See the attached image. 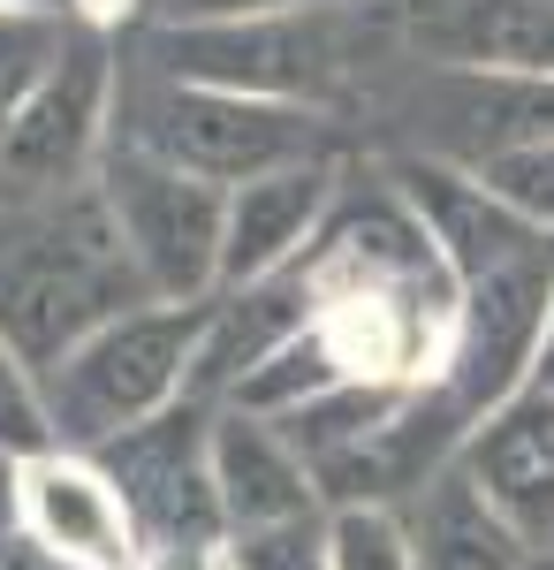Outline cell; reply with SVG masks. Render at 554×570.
I'll list each match as a JSON object with an SVG mask.
<instances>
[{"mask_svg": "<svg viewBox=\"0 0 554 570\" xmlns=\"http://www.w3.org/2000/svg\"><path fill=\"white\" fill-rule=\"evenodd\" d=\"M168 23H220V16H289V8H327V0H160Z\"/></svg>", "mask_w": 554, "mask_h": 570, "instance_id": "19", "label": "cell"}, {"mask_svg": "<svg viewBox=\"0 0 554 570\" xmlns=\"http://www.w3.org/2000/svg\"><path fill=\"white\" fill-rule=\"evenodd\" d=\"M335 214V168L327 160H289L251 183H228V228H220V289H251L304 266L319 228Z\"/></svg>", "mask_w": 554, "mask_h": 570, "instance_id": "9", "label": "cell"}, {"mask_svg": "<svg viewBox=\"0 0 554 570\" xmlns=\"http://www.w3.org/2000/svg\"><path fill=\"white\" fill-rule=\"evenodd\" d=\"M23 540L77 570H145L137 510L91 449H46L23 464Z\"/></svg>", "mask_w": 554, "mask_h": 570, "instance_id": "8", "label": "cell"}, {"mask_svg": "<svg viewBox=\"0 0 554 570\" xmlns=\"http://www.w3.org/2000/svg\"><path fill=\"white\" fill-rule=\"evenodd\" d=\"M122 130V61L107 23H77L61 61L0 122V206H53L85 190Z\"/></svg>", "mask_w": 554, "mask_h": 570, "instance_id": "3", "label": "cell"}, {"mask_svg": "<svg viewBox=\"0 0 554 570\" xmlns=\"http://www.w3.org/2000/svg\"><path fill=\"white\" fill-rule=\"evenodd\" d=\"M77 31V16H0V122L31 99L46 69L61 61V46Z\"/></svg>", "mask_w": 554, "mask_h": 570, "instance_id": "16", "label": "cell"}, {"mask_svg": "<svg viewBox=\"0 0 554 570\" xmlns=\"http://www.w3.org/2000/svg\"><path fill=\"white\" fill-rule=\"evenodd\" d=\"M418 570H524V548H516L510 518L471 480H456V487H441V502L426 518Z\"/></svg>", "mask_w": 554, "mask_h": 570, "instance_id": "12", "label": "cell"}, {"mask_svg": "<svg viewBox=\"0 0 554 570\" xmlns=\"http://www.w3.org/2000/svg\"><path fill=\"white\" fill-rule=\"evenodd\" d=\"M152 53H160V77L258 91V99H297V107H311L319 85L335 77V46H327L319 8L220 16V23H160Z\"/></svg>", "mask_w": 554, "mask_h": 570, "instance_id": "7", "label": "cell"}, {"mask_svg": "<svg viewBox=\"0 0 554 570\" xmlns=\"http://www.w3.org/2000/svg\"><path fill=\"white\" fill-rule=\"evenodd\" d=\"M464 480L510 518L516 540H554V403H516L486 419L464 456Z\"/></svg>", "mask_w": 554, "mask_h": 570, "instance_id": "11", "label": "cell"}, {"mask_svg": "<svg viewBox=\"0 0 554 570\" xmlns=\"http://www.w3.org/2000/svg\"><path fill=\"white\" fill-rule=\"evenodd\" d=\"M206 320H214V297H198V305L145 297L122 320H107L99 335H85L61 365H46V403H53L61 449H107L115 434L190 403Z\"/></svg>", "mask_w": 554, "mask_h": 570, "instance_id": "2", "label": "cell"}, {"mask_svg": "<svg viewBox=\"0 0 554 570\" xmlns=\"http://www.w3.org/2000/svg\"><path fill=\"white\" fill-rule=\"evenodd\" d=\"M16 532H23V456L0 449V540H16Z\"/></svg>", "mask_w": 554, "mask_h": 570, "instance_id": "20", "label": "cell"}, {"mask_svg": "<svg viewBox=\"0 0 554 570\" xmlns=\"http://www.w3.org/2000/svg\"><path fill=\"white\" fill-rule=\"evenodd\" d=\"M0 449L23 456V464L46 456V449H61V434H53V403H46V373L16 351L8 335H0Z\"/></svg>", "mask_w": 554, "mask_h": 570, "instance_id": "15", "label": "cell"}, {"mask_svg": "<svg viewBox=\"0 0 554 570\" xmlns=\"http://www.w3.org/2000/svg\"><path fill=\"white\" fill-rule=\"evenodd\" d=\"M91 183H99V198H107V214H115L152 297H175V305L220 297V228H228V190L220 183L175 168V160H160L152 145H137L122 130H115Z\"/></svg>", "mask_w": 554, "mask_h": 570, "instance_id": "5", "label": "cell"}, {"mask_svg": "<svg viewBox=\"0 0 554 570\" xmlns=\"http://www.w3.org/2000/svg\"><path fill=\"white\" fill-rule=\"evenodd\" d=\"M214 494H220L228 532L311 518V510L327 502L311 456L297 449V434H289L281 419L236 411V403H214Z\"/></svg>", "mask_w": 554, "mask_h": 570, "instance_id": "10", "label": "cell"}, {"mask_svg": "<svg viewBox=\"0 0 554 570\" xmlns=\"http://www.w3.org/2000/svg\"><path fill=\"white\" fill-rule=\"evenodd\" d=\"M478 183L510 206L516 220H554V137H524L510 153H494Z\"/></svg>", "mask_w": 554, "mask_h": 570, "instance_id": "18", "label": "cell"}, {"mask_svg": "<svg viewBox=\"0 0 554 570\" xmlns=\"http://www.w3.org/2000/svg\"><path fill=\"white\" fill-rule=\"evenodd\" d=\"M122 137L152 145L160 160L190 168L206 183H251L289 160H319V115L297 99H258V91L228 85H190V77H160L122 107Z\"/></svg>", "mask_w": 554, "mask_h": 570, "instance_id": "4", "label": "cell"}, {"mask_svg": "<svg viewBox=\"0 0 554 570\" xmlns=\"http://www.w3.org/2000/svg\"><path fill=\"white\" fill-rule=\"evenodd\" d=\"M145 297L152 289H145L137 259H129L99 183L39 206V220L0 252V335L39 373L61 365L85 335H99L107 320H122Z\"/></svg>", "mask_w": 554, "mask_h": 570, "instance_id": "1", "label": "cell"}, {"mask_svg": "<svg viewBox=\"0 0 554 570\" xmlns=\"http://www.w3.org/2000/svg\"><path fill=\"white\" fill-rule=\"evenodd\" d=\"M456 46L494 69H547L554 77V8L547 0H471Z\"/></svg>", "mask_w": 554, "mask_h": 570, "instance_id": "13", "label": "cell"}, {"mask_svg": "<svg viewBox=\"0 0 554 570\" xmlns=\"http://www.w3.org/2000/svg\"><path fill=\"white\" fill-rule=\"evenodd\" d=\"M0 16H77V23H107L99 0H0Z\"/></svg>", "mask_w": 554, "mask_h": 570, "instance_id": "21", "label": "cell"}, {"mask_svg": "<svg viewBox=\"0 0 554 570\" xmlns=\"http://www.w3.org/2000/svg\"><path fill=\"white\" fill-rule=\"evenodd\" d=\"M0 570H77V563H53L46 548H31V540L16 532V540H0Z\"/></svg>", "mask_w": 554, "mask_h": 570, "instance_id": "22", "label": "cell"}, {"mask_svg": "<svg viewBox=\"0 0 554 570\" xmlns=\"http://www.w3.org/2000/svg\"><path fill=\"white\" fill-rule=\"evenodd\" d=\"M91 456L129 494L145 556L152 548H220L228 540V518H220V494H214V411L198 395L160 411V419H145V426H129V434H115Z\"/></svg>", "mask_w": 554, "mask_h": 570, "instance_id": "6", "label": "cell"}, {"mask_svg": "<svg viewBox=\"0 0 554 570\" xmlns=\"http://www.w3.org/2000/svg\"><path fill=\"white\" fill-rule=\"evenodd\" d=\"M540 570H554V563H540Z\"/></svg>", "mask_w": 554, "mask_h": 570, "instance_id": "23", "label": "cell"}, {"mask_svg": "<svg viewBox=\"0 0 554 570\" xmlns=\"http://www.w3.org/2000/svg\"><path fill=\"white\" fill-rule=\"evenodd\" d=\"M228 570H327V510L228 532Z\"/></svg>", "mask_w": 554, "mask_h": 570, "instance_id": "17", "label": "cell"}, {"mask_svg": "<svg viewBox=\"0 0 554 570\" xmlns=\"http://www.w3.org/2000/svg\"><path fill=\"white\" fill-rule=\"evenodd\" d=\"M327 570H418V540L387 502H335L327 510Z\"/></svg>", "mask_w": 554, "mask_h": 570, "instance_id": "14", "label": "cell"}]
</instances>
